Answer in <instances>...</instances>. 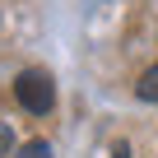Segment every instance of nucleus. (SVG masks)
Instances as JSON below:
<instances>
[{"label":"nucleus","mask_w":158,"mask_h":158,"mask_svg":"<svg viewBox=\"0 0 158 158\" xmlns=\"http://www.w3.org/2000/svg\"><path fill=\"white\" fill-rule=\"evenodd\" d=\"M14 98H19L23 112L47 116L51 102H56V84H51V74H47V70H23V74L14 79Z\"/></svg>","instance_id":"obj_1"},{"label":"nucleus","mask_w":158,"mask_h":158,"mask_svg":"<svg viewBox=\"0 0 158 158\" xmlns=\"http://www.w3.org/2000/svg\"><path fill=\"white\" fill-rule=\"evenodd\" d=\"M135 93H139L144 102H158V65H149V70L139 74V84H135Z\"/></svg>","instance_id":"obj_2"},{"label":"nucleus","mask_w":158,"mask_h":158,"mask_svg":"<svg viewBox=\"0 0 158 158\" xmlns=\"http://www.w3.org/2000/svg\"><path fill=\"white\" fill-rule=\"evenodd\" d=\"M19 158H51V144L33 139V144H23V149H19Z\"/></svg>","instance_id":"obj_3"},{"label":"nucleus","mask_w":158,"mask_h":158,"mask_svg":"<svg viewBox=\"0 0 158 158\" xmlns=\"http://www.w3.org/2000/svg\"><path fill=\"white\" fill-rule=\"evenodd\" d=\"M10 149H14V130L0 126V158H10Z\"/></svg>","instance_id":"obj_4"},{"label":"nucleus","mask_w":158,"mask_h":158,"mask_svg":"<svg viewBox=\"0 0 158 158\" xmlns=\"http://www.w3.org/2000/svg\"><path fill=\"white\" fill-rule=\"evenodd\" d=\"M112 158H130V149H126V144H121V149H116V153H112Z\"/></svg>","instance_id":"obj_5"}]
</instances>
